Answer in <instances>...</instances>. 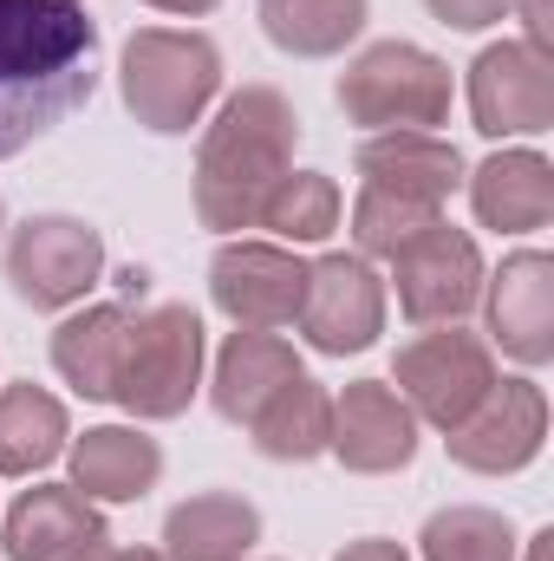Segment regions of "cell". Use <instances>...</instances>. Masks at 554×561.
<instances>
[{
    "instance_id": "cell-1",
    "label": "cell",
    "mask_w": 554,
    "mask_h": 561,
    "mask_svg": "<svg viewBox=\"0 0 554 561\" xmlns=\"http://www.w3.org/2000/svg\"><path fill=\"white\" fill-rule=\"evenodd\" d=\"M99 85L85 0H0V163L66 125Z\"/></svg>"
},
{
    "instance_id": "cell-2",
    "label": "cell",
    "mask_w": 554,
    "mask_h": 561,
    "mask_svg": "<svg viewBox=\"0 0 554 561\" xmlns=\"http://www.w3.org/2000/svg\"><path fill=\"white\" fill-rule=\"evenodd\" d=\"M293 144H300V112L275 85H242L222 99V112L203 125L196 144V216L216 236L255 229L262 203L275 196V183L293 170Z\"/></svg>"
},
{
    "instance_id": "cell-3",
    "label": "cell",
    "mask_w": 554,
    "mask_h": 561,
    "mask_svg": "<svg viewBox=\"0 0 554 561\" xmlns=\"http://www.w3.org/2000/svg\"><path fill=\"white\" fill-rule=\"evenodd\" d=\"M118 92L143 131L189 138L222 99V46L196 26H138L118 53Z\"/></svg>"
},
{
    "instance_id": "cell-4",
    "label": "cell",
    "mask_w": 554,
    "mask_h": 561,
    "mask_svg": "<svg viewBox=\"0 0 554 561\" xmlns=\"http://www.w3.org/2000/svg\"><path fill=\"white\" fill-rule=\"evenodd\" d=\"M333 99H339L346 125H359L366 138L372 131H437V125H450L457 79L437 53H424L412 39H379L339 72Z\"/></svg>"
},
{
    "instance_id": "cell-5",
    "label": "cell",
    "mask_w": 554,
    "mask_h": 561,
    "mask_svg": "<svg viewBox=\"0 0 554 561\" xmlns=\"http://www.w3.org/2000/svg\"><path fill=\"white\" fill-rule=\"evenodd\" d=\"M203 366H209L203 313L183 307V300L143 307V313H131V340H125V366H118L112 405H125L138 424L183 419L196 405V392H203Z\"/></svg>"
},
{
    "instance_id": "cell-6",
    "label": "cell",
    "mask_w": 554,
    "mask_h": 561,
    "mask_svg": "<svg viewBox=\"0 0 554 561\" xmlns=\"http://www.w3.org/2000/svg\"><path fill=\"white\" fill-rule=\"evenodd\" d=\"M496 379H503L496 346L483 333H463V327H424L392 359V392L412 405L417 424H437V431H457L489 399Z\"/></svg>"
},
{
    "instance_id": "cell-7",
    "label": "cell",
    "mask_w": 554,
    "mask_h": 561,
    "mask_svg": "<svg viewBox=\"0 0 554 561\" xmlns=\"http://www.w3.org/2000/svg\"><path fill=\"white\" fill-rule=\"evenodd\" d=\"M7 280L33 313H66L105 280V236L79 216H26L7 236Z\"/></svg>"
},
{
    "instance_id": "cell-8",
    "label": "cell",
    "mask_w": 554,
    "mask_h": 561,
    "mask_svg": "<svg viewBox=\"0 0 554 561\" xmlns=\"http://www.w3.org/2000/svg\"><path fill=\"white\" fill-rule=\"evenodd\" d=\"M293 327L326 359L379 346V333H385V275L366 255H346V249L307 262V294H300V320Z\"/></svg>"
},
{
    "instance_id": "cell-9",
    "label": "cell",
    "mask_w": 554,
    "mask_h": 561,
    "mask_svg": "<svg viewBox=\"0 0 554 561\" xmlns=\"http://www.w3.org/2000/svg\"><path fill=\"white\" fill-rule=\"evenodd\" d=\"M483 275H489L483 249L457 222L424 229L417 242H405L392 255V287H399V307L412 327H457L483 300Z\"/></svg>"
},
{
    "instance_id": "cell-10",
    "label": "cell",
    "mask_w": 554,
    "mask_h": 561,
    "mask_svg": "<svg viewBox=\"0 0 554 561\" xmlns=\"http://www.w3.org/2000/svg\"><path fill=\"white\" fill-rule=\"evenodd\" d=\"M549 444V392L522 373V379H496L489 399L443 431V450L457 470H476V477H516L542 457Z\"/></svg>"
},
{
    "instance_id": "cell-11",
    "label": "cell",
    "mask_w": 554,
    "mask_h": 561,
    "mask_svg": "<svg viewBox=\"0 0 554 561\" xmlns=\"http://www.w3.org/2000/svg\"><path fill=\"white\" fill-rule=\"evenodd\" d=\"M300 294H307V262L280 242H249L229 236L209 262V300L255 333H280L300 320Z\"/></svg>"
},
{
    "instance_id": "cell-12",
    "label": "cell",
    "mask_w": 554,
    "mask_h": 561,
    "mask_svg": "<svg viewBox=\"0 0 554 561\" xmlns=\"http://www.w3.org/2000/svg\"><path fill=\"white\" fill-rule=\"evenodd\" d=\"M470 118L496 144L554 131V59L529 53L522 39L483 46L470 59Z\"/></svg>"
},
{
    "instance_id": "cell-13",
    "label": "cell",
    "mask_w": 554,
    "mask_h": 561,
    "mask_svg": "<svg viewBox=\"0 0 554 561\" xmlns=\"http://www.w3.org/2000/svg\"><path fill=\"white\" fill-rule=\"evenodd\" d=\"M483 333L503 346L516 366H549L554 359V255L549 249H516L496 275H483Z\"/></svg>"
},
{
    "instance_id": "cell-14",
    "label": "cell",
    "mask_w": 554,
    "mask_h": 561,
    "mask_svg": "<svg viewBox=\"0 0 554 561\" xmlns=\"http://www.w3.org/2000/svg\"><path fill=\"white\" fill-rule=\"evenodd\" d=\"M353 477H399L417 457V419L392 392V379H353L333 399V444H326Z\"/></svg>"
},
{
    "instance_id": "cell-15",
    "label": "cell",
    "mask_w": 554,
    "mask_h": 561,
    "mask_svg": "<svg viewBox=\"0 0 554 561\" xmlns=\"http://www.w3.org/2000/svg\"><path fill=\"white\" fill-rule=\"evenodd\" d=\"M470 183V209L483 229L496 236H535L554 222V163L529 144H509L496 157H483L476 170H463Z\"/></svg>"
},
{
    "instance_id": "cell-16",
    "label": "cell",
    "mask_w": 554,
    "mask_h": 561,
    "mask_svg": "<svg viewBox=\"0 0 554 561\" xmlns=\"http://www.w3.org/2000/svg\"><path fill=\"white\" fill-rule=\"evenodd\" d=\"M92 542H112L99 503H85L72 483H33L13 496L7 510V529H0V549L7 561H66Z\"/></svg>"
},
{
    "instance_id": "cell-17",
    "label": "cell",
    "mask_w": 554,
    "mask_h": 561,
    "mask_svg": "<svg viewBox=\"0 0 554 561\" xmlns=\"http://www.w3.org/2000/svg\"><path fill=\"white\" fill-rule=\"evenodd\" d=\"M353 170L372 190H399V196L437 203V209L463 190V150L437 131H372L353 150Z\"/></svg>"
},
{
    "instance_id": "cell-18",
    "label": "cell",
    "mask_w": 554,
    "mask_h": 561,
    "mask_svg": "<svg viewBox=\"0 0 554 561\" xmlns=\"http://www.w3.org/2000/svg\"><path fill=\"white\" fill-rule=\"evenodd\" d=\"M72 457V490L85 503H138L163 477V444L143 437L138 424H92L85 437L66 444Z\"/></svg>"
},
{
    "instance_id": "cell-19",
    "label": "cell",
    "mask_w": 554,
    "mask_h": 561,
    "mask_svg": "<svg viewBox=\"0 0 554 561\" xmlns=\"http://www.w3.org/2000/svg\"><path fill=\"white\" fill-rule=\"evenodd\" d=\"M125 340H131V300H92L72 307L53 333V373L79 392L112 405L118 392V366H125Z\"/></svg>"
},
{
    "instance_id": "cell-20",
    "label": "cell",
    "mask_w": 554,
    "mask_h": 561,
    "mask_svg": "<svg viewBox=\"0 0 554 561\" xmlns=\"http://www.w3.org/2000/svg\"><path fill=\"white\" fill-rule=\"evenodd\" d=\"M293 373H300L293 340H280V333H255V327H235V333L222 340V353H216L209 405H216V419H229V424L249 431V419L275 399Z\"/></svg>"
},
{
    "instance_id": "cell-21",
    "label": "cell",
    "mask_w": 554,
    "mask_h": 561,
    "mask_svg": "<svg viewBox=\"0 0 554 561\" xmlns=\"http://www.w3.org/2000/svg\"><path fill=\"white\" fill-rule=\"evenodd\" d=\"M262 542V510L235 490H196L163 516V556L170 561H249Z\"/></svg>"
},
{
    "instance_id": "cell-22",
    "label": "cell",
    "mask_w": 554,
    "mask_h": 561,
    "mask_svg": "<svg viewBox=\"0 0 554 561\" xmlns=\"http://www.w3.org/2000/svg\"><path fill=\"white\" fill-rule=\"evenodd\" d=\"M249 437L268 463H313L333 444V392L307 373H293L275 399L249 419Z\"/></svg>"
},
{
    "instance_id": "cell-23",
    "label": "cell",
    "mask_w": 554,
    "mask_h": 561,
    "mask_svg": "<svg viewBox=\"0 0 554 561\" xmlns=\"http://www.w3.org/2000/svg\"><path fill=\"white\" fill-rule=\"evenodd\" d=\"M255 13L287 59H339L366 33L372 0H255Z\"/></svg>"
},
{
    "instance_id": "cell-24",
    "label": "cell",
    "mask_w": 554,
    "mask_h": 561,
    "mask_svg": "<svg viewBox=\"0 0 554 561\" xmlns=\"http://www.w3.org/2000/svg\"><path fill=\"white\" fill-rule=\"evenodd\" d=\"M72 444V419L46 386H0V477H39Z\"/></svg>"
},
{
    "instance_id": "cell-25",
    "label": "cell",
    "mask_w": 554,
    "mask_h": 561,
    "mask_svg": "<svg viewBox=\"0 0 554 561\" xmlns=\"http://www.w3.org/2000/svg\"><path fill=\"white\" fill-rule=\"evenodd\" d=\"M346 216V196L326 170H287L275 183V196L262 203L255 229H275L280 249H300V242H326Z\"/></svg>"
},
{
    "instance_id": "cell-26",
    "label": "cell",
    "mask_w": 554,
    "mask_h": 561,
    "mask_svg": "<svg viewBox=\"0 0 554 561\" xmlns=\"http://www.w3.org/2000/svg\"><path fill=\"white\" fill-rule=\"evenodd\" d=\"M417 556L424 561H516L522 556V536L489 503H450V510H437L424 523Z\"/></svg>"
},
{
    "instance_id": "cell-27",
    "label": "cell",
    "mask_w": 554,
    "mask_h": 561,
    "mask_svg": "<svg viewBox=\"0 0 554 561\" xmlns=\"http://www.w3.org/2000/svg\"><path fill=\"white\" fill-rule=\"evenodd\" d=\"M443 209L437 203H417V196H399V190H372L359 183L353 196V255L366 262H392L405 242H417L424 229H437Z\"/></svg>"
},
{
    "instance_id": "cell-28",
    "label": "cell",
    "mask_w": 554,
    "mask_h": 561,
    "mask_svg": "<svg viewBox=\"0 0 554 561\" xmlns=\"http://www.w3.org/2000/svg\"><path fill=\"white\" fill-rule=\"evenodd\" d=\"M424 7H430L443 26H457V33H483V26H503L516 0H424Z\"/></svg>"
},
{
    "instance_id": "cell-29",
    "label": "cell",
    "mask_w": 554,
    "mask_h": 561,
    "mask_svg": "<svg viewBox=\"0 0 554 561\" xmlns=\"http://www.w3.org/2000/svg\"><path fill=\"white\" fill-rule=\"evenodd\" d=\"M509 13H522V46L554 59V0H516Z\"/></svg>"
},
{
    "instance_id": "cell-30",
    "label": "cell",
    "mask_w": 554,
    "mask_h": 561,
    "mask_svg": "<svg viewBox=\"0 0 554 561\" xmlns=\"http://www.w3.org/2000/svg\"><path fill=\"white\" fill-rule=\"evenodd\" d=\"M333 561H412V556L399 542H385V536H359V542H346Z\"/></svg>"
},
{
    "instance_id": "cell-31",
    "label": "cell",
    "mask_w": 554,
    "mask_h": 561,
    "mask_svg": "<svg viewBox=\"0 0 554 561\" xmlns=\"http://www.w3.org/2000/svg\"><path fill=\"white\" fill-rule=\"evenodd\" d=\"M143 7H157V13H183V20H203V13H216L222 0H143Z\"/></svg>"
},
{
    "instance_id": "cell-32",
    "label": "cell",
    "mask_w": 554,
    "mask_h": 561,
    "mask_svg": "<svg viewBox=\"0 0 554 561\" xmlns=\"http://www.w3.org/2000/svg\"><path fill=\"white\" fill-rule=\"evenodd\" d=\"M118 287H125V300H143V294H150V275H143V268H125Z\"/></svg>"
},
{
    "instance_id": "cell-33",
    "label": "cell",
    "mask_w": 554,
    "mask_h": 561,
    "mask_svg": "<svg viewBox=\"0 0 554 561\" xmlns=\"http://www.w3.org/2000/svg\"><path fill=\"white\" fill-rule=\"evenodd\" d=\"M529 561H554V529H542V536H529Z\"/></svg>"
},
{
    "instance_id": "cell-34",
    "label": "cell",
    "mask_w": 554,
    "mask_h": 561,
    "mask_svg": "<svg viewBox=\"0 0 554 561\" xmlns=\"http://www.w3.org/2000/svg\"><path fill=\"white\" fill-rule=\"evenodd\" d=\"M112 556H118L112 542H92V549H79V556H66V561H112Z\"/></svg>"
},
{
    "instance_id": "cell-35",
    "label": "cell",
    "mask_w": 554,
    "mask_h": 561,
    "mask_svg": "<svg viewBox=\"0 0 554 561\" xmlns=\"http://www.w3.org/2000/svg\"><path fill=\"white\" fill-rule=\"evenodd\" d=\"M112 561H170V556H163V549H118Z\"/></svg>"
},
{
    "instance_id": "cell-36",
    "label": "cell",
    "mask_w": 554,
    "mask_h": 561,
    "mask_svg": "<svg viewBox=\"0 0 554 561\" xmlns=\"http://www.w3.org/2000/svg\"><path fill=\"white\" fill-rule=\"evenodd\" d=\"M0 229H7V203H0Z\"/></svg>"
}]
</instances>
